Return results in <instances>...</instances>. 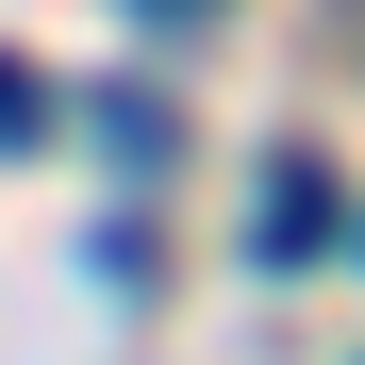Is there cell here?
Masks as SVG:
<instances>
[{"label": "cell", "instance_id": "cell-1", "mask_svg": "<svg viewBox=\"0 0 365 365\" xmlns=\"http://www.w3.org/2000/svg\"><path fill=\"white\" fill-rule=\"evenodd\" d=\"M332 216H349V200H332V166H316V150H282V166H266V216H250V250H266V266H316V250H332Z\"/></svg>", "mask_w": 365, "mask_h": 365}, {"label": "cell", "instance_id": "cell-2", "mask_svg": "<svg viewBox=\"0 0 365 365\" xmlns=\"http://www.w3.org/2000/svg\"><path fill=\"white\" fill-rule=\"evenodd\" d=\"M50 133V100H34V67H17V50H0V150H34Z\"/></svg>", "mask_w": 365, "mask_h": 365}, {"label": "cell", "instance_id": "cell-3", "mask_svg": "<svg viewBox=\"0 0 365 365\" xmlns=\"http://www.w3.org/2000/svg\"><path fill=\"white\" fill-rule=\"evenodd\" d=\"M150 17H200V0H150Z\"/></svg>", "mask_w": 365, "mask_h": 365}]
</instances>
